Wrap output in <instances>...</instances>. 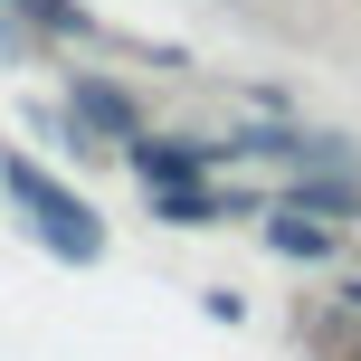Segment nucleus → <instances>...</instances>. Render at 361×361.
Wrapping results in <instances>:
<instances>
[{
	"label": "nucleus",
	"mask_w": 361,
	"mask_h": 361,
	"mask_svg": "<svg viewBox=\"0 0 361 361\" xmlns=\"http://www.w3.org/2000/svg\"><path fill=\"white\" fill-rule=\"evenodd\" d=\"M0 180L19 190V209L38 219V238H48L57 257H76V267H95V257H105V228H95V209H86V200H67L38 162H19V152H10V162H0Z\"/></svg>",
	"instance_id": "1"
},
{
	"label": "nucleus",
	"mask_w": 361,
	"mask_h": 361,
	"mask_svg": "<svg viewBox=\"0 0 361 361\" xmlns=\"http://www.w3.org/2000/svg\"><path fill=\"white\" fill-rule=\"evenodd\" d=\"M67 105H76V124L114 133V143H143V114H133V95H124V86H105V76H76Z\"/></svg>",
	"instance_id": "2"
},
{
	"label": "nucleus",
	"mask_w": 361,
	"mask_h": 361,
	"mask_svg": "<svg viewBox=\"0 0 361 361\" xmlns=\"http://www.w3.org/2000/svg\"><path fill=\"white\" fill-rule=\"evenodd\" d=\"M209 152L200 143H133V171H143V190H180V180H200Z\"/></svg>",
	"instance_id": "3"
},
{
	"label": "nucleus",
	"mask_w": 361,
	"mask_h": 361,
	"mask_svg": "<svg viewBox=\"0 0 361 361\" xmlns=\"http://www.w3.org/2000/svg\"><path fill=\"white\" fill-rule=\"evenodd\" d=\"M152 209H162L171 228H209V219H228V200L200 190V180H180V190H152Z\"/></svg>",
	"instance_id": "4"
},
{
	"label": "nucleus",
	"mask_w": 361,
	"mask_h": 361,
	"mask_svg": "<svg viewBox=\"0 0 361 361\" xmlns=\"http://www.w3.org/2000/svg\"><path fill=\"white\" fill-rule=\"evenodd\" d=\"M267 238H276V247H286V257H324V247H333V228H324V219H314V209H286V219H276Z\"/></svg>",
	"instance_id": "5"
},
{
	"label": "nucleus",
	"mask_w": 361,
	"mask_h": 361,
	"mask_svg": "<svg viewBox=\"0 0 361 361\" xmlns=\"http://www.w3.org/2000/svg\"><path fill=\"white\" fill-rule=\"evenodd\" d=\"M295 209H314V219H352L361 190H352V180H295Z\"/></svg>",
	"instance_id": "6"
},
{
	"label": "nucleus",
	"mask_w": 361,
	"mask_h": 361,
	"mask_svg": "<svg viewBox=\"0 0 361 361\" xmlns=\"http://www.w3.org/2000/svg\"><path fill=\"white\" fill-rule=\"evenodd\" d=\"M29 10H38V19H48V29H86V19H76V10H67V0H29Z\"/></svg>",
	"instance_id": "7"
}]
</instances>
